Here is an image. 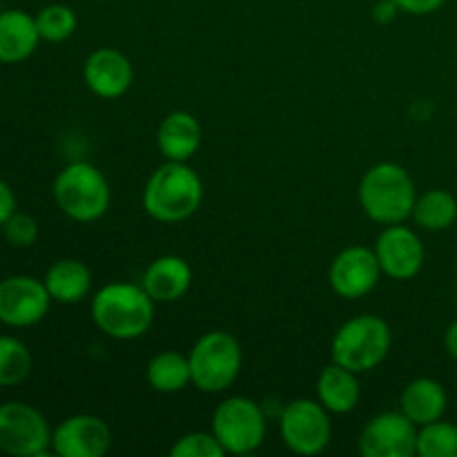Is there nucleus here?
I'll return each instance as SVG.
<instances>
[{
  "label": "nucleus",
  "mask_w": 457,
  "mask_h": 457,
  "mask_svg": "<svg viewBox=\"0 0 457 457\" xmlns=\"http://www.w3.org/2000/svg\"><path fill=\"white\" fill-rule=\"evenodd\" d=\"M154 299L141 284L114 281L92 297V320L101 333L119 342L143 337L154 321Z\"/></svg>",
  "instance_id": "1"
},
{
  "label": "nucleus",
  "mask_w": 457,
  "mask_h": 457,
  "mask_svg": "<svg viewBox=\"0 0 457 457\" xmlns=\"http://www.w3.org/2000/svg\"><path fill=\"white\" fill-rule=\"evenodd\" d=\"M360 205L370 221L379 226H395L409 221L413 214L415 181L409 170L393 161L373 165L364 172L360 181Z\"/></svg>",
  "instance_id": "2"
},
{
  "label": "nucleus",
  "mask_w": 457,
  "mask_h": 457,
  "mask_svg": "<svg viewBox=\"0 0 457 457\" xmlns=\"http://www.w3.org/2000/svg\"><path fill=\"white\" fill-rule=\"evenodd\" d=\"M204 201V181L187 163L165 161L152 172L143 190V208L159 223L190 219Z\"/></svg>",
  "instance_id": "3"
},
{
  "label": "nucleus",
  "mask_w": 457,
  "mask_h": 457,
  "mask_svg": "<svg viewBox=\"0 0 457 457\" xmlns=\"http://www.w3.org/2000/svg\"><path fill=\"white\" fill-rule=\"evenodd\" d=\"M393 333L386 320L378 315H357L344 321L330 342V357L335 364L361 375L378 369L388 357Z\"/></svg>",
  "instance_id": "4"
},
{
  "label": "nucleus",
  "mask_w": 457,
  "mask_h": 457,
  "mask_svg": "<svg viewBox=\"0 0 457 457\" xmlns=\"http://www.w3.org/2000/svg\"><path fill=\"white\" fill-rule=\"evenodd\" d=\"M52 195L61 212L79 223H92L105 217L112 201L105 174L87 161L65 165L54 179Z\"/></svg>",
  "instance_id": "5"
},
{
  "label": "nucleus",
  "mask_w": 457,
  "mask_h": 457,
  "mask_svg": "<svg viewBox=\"0 0 457 457\" xmlns=\"http://www.w3.org/2000/svg\"><path fill=\"white\" fill-rule=\"evenodd\" d=\"M187 360L192 386L208 395H217L237 382L244 364V353L235 335L226 330H210L196 339Z\"/></svg>",
  "instance_id": "6"
},
{
  "label": "nucleus",
  "mask_w": 457,
  "mask_h": 457,
  "mask_svg": "<svg viewBox=\"0 0 457 457\" xmlns=\"http://www.w3.org/2000/svg\"><path fill=\"white\" fill-rule=\"evenodd\" d=\"M212 433L226 453L248 455L263 445L268 433V420L262 406L250 397H228L214 409Z\"/></svg>",
  "instance_id": "7"
},
{
  "label": "nucleus",
  "mask_w": 457,
  "mask_h": 457,
  "mask_svg": "<svg viewBox=\"0 0 457 457\" xmlns=\"http://www.w3.org/2000/svg\"><path fill=\"white\" fill-rule=\"evenodd\" d=\"M279 433L288 451L295 455L312 457L328 449L333 440V422L320 400L299 397L281 409Z\"/></svg>",
  "instance_id": "8"
},
{
  "label": "nucleus",
  "mask_w": 457,
  "mask_h": 457,
  "mask_svg": "<svg viewBox=\"0 0 457 457\" xmlns=\"http://www.w3.org/2000/svg\"><path fill=\"white\" fill-rule=\"evenodd\" d=\"M52 428L38 409L25 402L0 404V451L13 457H43L52 451Z\"/></svg>",
  "instance_id": "9"
},
{
  "label": "nucleus",
  "mask_w": 457,
  "mask_h": 457,
  "mask_svg": "<svg viewBox=\"0 0 457 457\" xmlns=\"http://www.w3.org/2000/svg\"><path fill=\"white\" fill-rule=\"evenodd\" d=\"M382 275L375 250L357 244L335 254L328 268V284L337 297L355 302L373 293Z\"/></svg>",
  "instance_id": "10"
},
{
  "label": "nucleus",
  "mask_w": 457,
  "mask_h": 457,
  "mask_svg": "<svg viewBox=\"0 0 457 457\" xmlns=\"http://www.w3.org/2000/svg\"><path fill=\"white\" fill-rule=\"evenodd\" d=\"M52 297L43 279L13 275L0 281V324L9 328H29L47 317Z\"/></svg>",
  "instance_id": "11"
},
{
  "label": "nucleus",
  "mask_w": 457,
  "mask_h": 457,
  "mask_svg": "<svg viewBox=\"0 0 457 457\" xmlns=\"http://www.w3.org/2000/svg\"><path fill=\"white\" fill-rule=\"evenodd\" d=\"M418 428L402 411L375 415L360 433V453L364 457H413L418 451Z\"/></svg>",
  "instance_id": "12"
},
{
  "label": "nucleus",
  "mask_w": 457,
  "mask_h": 457,
  "mask_svg": "<svg viewBox=\"0 0 457 457\" xmlns=\"http://www.w3.org/2000/svg\"><path fill=\"white\" fill-rule=\"evenodd\" d=\"M382 272L395 281H409L422 272L427 250L413 228L404 223L384 226L373 245Z\"/></svg>",
  "instance_id": "13"
},
{
  "label": "nucleus",
  "mask_w": 457,
  "mask_h": 457,
  "mask_svg": "<svg viewBox=\"0 0 457 457\" xmlns=\"http://www.w3.org/2000/svg\"><path fill=\"white\" fill-rule=\"evenodd\" d=\"M110 446L112 431L98 415H71L52 433V451L58 457H103Z\"/></svg>",
  "instance_id": "14"
},
{
  "label": "nucleus",
  "mask_w": 457,
  "mask_h": 457,
  "mask_svg": "<svg viewBox=\"0 0 457 457\" xmlns=\"http://www.w3.org/2000/svg\"><path fill=\"white\" fill-rule=\"evenodd\" d=\"M83 80L94 96L114 101L132 87L134 67L116 47H98L85 58Z\"/></svg>",
  "instance_id": "15"
},
{
  "label": "nucleus",
  "mask_w": 457,
  "mask_h": 457,
  "mask_svg": "<svg viewBox=\"0 0 457 457\" xmlns=\"http://www.w3.org/2000/svg\"><path fill=\"white\" fill-rule=\"evenodd\" d=\"M192 266L179 254L156 257L143 272L141 286L154 299V303H174L192 288Z\"/></svg>",
  "instance_id": "16"
},
{
  "label": "nucleus",
  "mask_w": 457,
  "mask_h": 457,
  "mask_svg": "<svg viewBox=\"0 0 457 457\" xmlns=\"http://www.w3.org/2000/svg\"><path fill=\"white\" fill-rule=\"evenodd\" d=\"M201 138H204V132H201L199 120L186 110L170 112L156 129V145L165 161L187 163L199 152Z\"/></svg>",
  "instance_id": "17"
},
{
  "label": "nucleus",
  "mask_w": 457,
  "mask_h": 457,
  "mask_svg": "<svg viewBox=\"0 0 457 457\" xmlns=\"http://www.w3.org/2000/svg\"><path fill=\"white\" fill-rule=\"evenodd\" d=\"M36 18L22 9L0 12V62L16 65L27 61L40 43Z\"/></svg>",
  "instance_id": "18"
},
{
  "label": "nucleus",
  "mask_w": 457,
  "mask_h": 457,
  "mask_svg": "<svg viewBox=\"0 0 457 457\" xmlns=\"http://www.w3.org/2000/svg\"><path fill=\"white\" fill-rule=\"evenodd\" d=\"M449 406L445 386L433 378H418L404 386L400 395V411L418 427L442 420Z\"/></svg>",
  "instance_id": "19"
},
{
  "label": "nucleus",
  "mask_w": 457,
  "mask_h": 457,
  "mask_svg": "<svg viewBox=\"0 0 457 457\" xmlns=\"http://www.w3.org/2000/svg\"><path fill=\"white\" fill-rule=\"evenodd\" d=\"M361 386L357 373L330 361L317 378V400L330 415H346L360 404Z\"/></svg>",
  "instance_id": "20"
},
{
  "label": "nucleus",
  "mask_w": 457,
  "mask_h": 457,
  "mask_svg": "<svg viewBox=\"0 0 457 457\" xmlns=\"http://www.w3.org/2000/svg\"><path fill=\"white\" fill-rule=\"evenodd\" d=\"M45 288L56 303L74 306L92 290V272L79 259H58L45 272Z\"/></svg>",
  "instance_id": "21"
},
{
  "label": "nucleus",
  "mask_w": 457,
  "mask_h": 457,
  "mask_svg": "<svg viewBox=\"0 0 457 457\" xmlns=\"http://www.w3.org/2000/svg\"><path fill=\"white\" fill-rule=\"evenodd\" d=\"M145 378L152 391L163 393V395L181 393L192 384L190 360L177 351H161L147 361Z\"/></svg>",
  "instance_id": "22"
},
{
  "label": "nucleus",
  "mask_w": 457,
  "mask_h": 457,
  "mask_svg": "<svg viewBox=\"0 0 457 457\" xmlns=\"http://www.w3.org/2000/svg\"><path fill=\"white\" fill-rule=\"evenodd\" d=\"M411 219H413L422 230H449V228L457 221V199L449 190H442V187H433V190L422 192V195H418V199H415Z\"/></svg>",
  "instance_id": "23"
},
{
  "label": "nucleus",
  "mask_w": 457,
  "mask_h": 457,
  "mask_svg": "<svg viewBox=\"0 0 457 457\" xmlns=\"http://www.w3.org/2000/svg\"><path fill=\"white\" fill-rule=\"evenodd\" d=\"M34 357L21 339L0 335V386H18L29 378Z\"/></svg>",
  "instance_id": "24"
},
{
  "label": "nucleus",
  "mask_w": 457,
  "mask_h": 457,
  "mask_svg": "<svg viewBox=\"0 0 457 457\" xmlns=\"http://www.w3.org/2000/svg\"><path fill=\"white\" fill-rule=\"evenodd\" d=\"M420 457H457V427L453 422L436 420L418 428Z\"/></svg>",
  "instance_id": "25"
},
{
  "label": "nucleus",
  "mask_w": 457,
  "mask_h": 457,
  "mask_svg": "<svg viewBox=\"0 0 457 457\" xmlns=\"http://www.w3.org/2000/svg\"><path fill=\"white\" fill-rule=\"evenodd\" d=\"M36 27H38L40 38L47 43H62L70 38L79 27V18H76L74 9L67 4H47L36 13Z\"/></svg>",
  "instance_id": "26"
},
{
  "label": "nucleus",
  "mask_w": 457,
  "mask_h": 457,
  "mask_svg": "<svg viewBox=\"0 0 457 457\" xmlns=\"http://www.w3.org/2000/svg\"><path fill=\"white\" fill-rule=\"evenodd\" d=\"M226 449L212 431H195L179 437L170 449V457H223Z\"/></svg>",
  "instance_id": "27"
},
{
  "label": "nucleus",
  "mask_w": 457,
  "mask_h": 457,
  "mask_svg": "<svg viewBox=\"0 0 457 457\" xmlns=\"http://www.w3.org/2000/svg\"><path fill=\"white\" fill-rule=\"evenodd\" d=\"M3 235L16 248H29L38 239V221L25 212H13L7 221L3 223Z\"/></svg>",
  "instance_id": "28"
},
{
  "label": "nucleus",
  "mask_w": 457,
  "mask_h": 457,
  "mask_svg": "<svg viewBox=\"0 0 457 457\" xmlns=\"http://www.w3.org/2000/svg\"><path fill=\"white\" fill-rule=\"evenodd\" d=\"M397 4V9L411 16H428V13H436L446 0H393Z\"/></svg>",
  "instance_id": "29"
},
{
  "label": "nucleus",
  "mask_w": 457,
  "mask_h": 457,
  "mask_svg": "<svg viewBox=\"0 0 457 457\" xmlns=\"http://www.w3.org/2000/svg\"><path fill=\"white\" fill-rule=\"evenodd\" d=\"M13 212H16V195L7 183L0 181V228Z\"/></svg>",
  "instance_id": "30"
},
{
  "label": "nucleus",
  "mask_w": 457,
  "mask_h": 457,
  "mask_svg": "<svg viewBox=\"0 0 457 457\" xmlns=\"http://www.w3.org/2000/svg\"><path fill=\"white\" fill-rule=\"evenodd\" d=\"M397 13H400V9H397V4L393 3V0H382V3H378V7H375L373 16L378 18L379 22H388L393 21Z\"/></svg>",
  "instance_id": "31"
},
{
  "label": "nucleus",
  "mask_w": 457,
  "mask_h": 457,
  "mask_svg": "<svg viewBox=\"0 0 457 457\" xmlns=\"http://www.w3.org/2000/svg\"><path fill=\"white\" fill-rule=\"evenodd\" d=\"M445 348H446V353H449V357L457 360V320L449 326V328H446Z\"/></svg>",
  "instance_id": "32"
}]
</instances>
